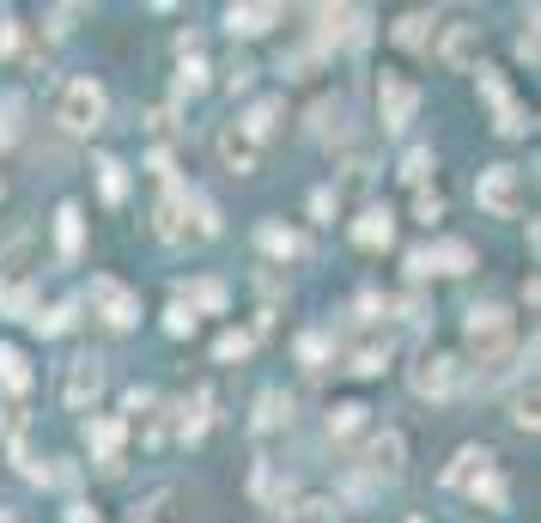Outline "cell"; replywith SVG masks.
<instances>
[{"mask_svg":"<svg viewBox=\"0 0 541 523\" xmlns=\"http://www.w3.org/2000/svg\"><path fill=\"white\" fill-rule=\"evenodd\" d=\"M414 390H420V396H450V390H462V365H456L450 353H420Z\"/></svg>","mask_w":541,"mask_h":523,"instance_id":"cell-11","label":"cell"},{"mask_svg":"<svg viewBox=\"0 0 541 523\" xmlns=\"http://www.w3.org/2000/svg\"><path fill=\"white\" fill-rule=\"evenodd\" d=\"M262 250L268 256H304V238L286 232V226H262Z\"/></svg>","mask_w":541,"mask_h":523,"instance_id":"cell-23","label":"cell"},{"mask_svg":"<svg viewBox=\"0 0 541 523\" xmlns=\"http://www.w3.org/2000/svg\"><path fill=\"white\" fill-rule=\"evenodd\" d=\"M475 201H481L493 219H517L523 201H529V177H523L517 165H487L481 183H475Z\"/></svg>","mask_w":541,"mask_h":523,"instance_id":"cell-2","label":"cell"},{"mask_svg":"<svg viewBox=\"0 0 541 523\" xmlns=\"http://www.w3.org/2000/svg\"><path fill=\"white\" fill-rule=\"evenodd\" d=\"M213 146H219V165H225V171H238V177H250V171H256V159H262V140H256L244 122L219 128V140H213Z\"/></svg>","mask_w":541,"mask_h":523,"instance_id":"cell-9","label":"cell"},{"mask_svg":"<svg viewBox=\"0 0 541 523\" xmlns=\"http://www.w3.org/2000/svg\"><path fill=\"white\" fill-rule=\"evenodd\" d=\"M286 523H335V505L329 499H304V505L286 511Z\"/></svg>","mask_w":541,"mask_h":523,"instance_id":"cell-27","label":"cell"},{"mask_svg":"<svg viewBox=\"0 0 541 523\" xmlns=\"http://www.w3.org/2000/svg\"><path fill=\"white\" fill-rule=\"evenodd\" d=\"M244 353H250V335H238V329L219 335V347H213V359H244Z\"/></svg>","mask_w":541,"mask_h":523,"instance_id":"cell-37","label":"cell"},{"mask_svg":"<svg viewBox=\"0 0 541 523\" xmlns=\"http://www.w3.org/2000/svg\"><path fill=\"white\" fill-rule=\"evenodd\" d=\"M414 213L426 219V226H432V219H444V195H438V189H414Z\"/></svg>","mask_w":541,"mask_h":523,"instance_id":"cell-35","label":"cell"},{"mask_svg":"<svg viewBox=\"0 0 541 523\" xmlns=\"http://www.w3.org/2000/svg\"><path fill=\"white\" fill-rule=\"evenodd\" d=\"M122 438H128V426H122V420H86V444L98 451V463H104V469H122Z\"/></svg>","mask_w":541,"mask_h":523,"instance_id":"cell-15","label":"cell"},{"mask_svg":"<svg viewBox=\"0 0 541 523\" xmlns=\"http://www.w3.org/2000/svg\"><path fill=\"white\" fill-rule=\"evenodd\" d=\"M383 359H390V347H377V341H371V347H359V353H353V371H359V378H377Z\"/></svg>","mask_w":541,"mask_h":523,"instance_id":"cell-31","label":"cell"},{"mask_svg":"<svg viewBox=\"0 0 541 523\" xmlns=\"http://www.w3.org/2000/svg\"><path fill=\"white\" fill-rule=\"evenodd\" d=\"M250 73H256V67H250V61H238V67H231V80H225V86H231V92H244V86H250Z\"/></svg>","mask_w":541,"mask_h":523,"instance_id":"cell-40","label":"cell"},{"mask_svg":"<svg viewBox=\"0 0 541 523\" xmlns=\"http://www.w3.org/2000/svg\"><path fill=\"white\" fill-rule=\"evenodd\" d=\"M511 420H517L523 432H535V420H541V414H535V384H523V390H517V414H511Z\"/></svg>","mask_w":541,"mask_h":523,"instance_id":"cell-36","label":"cell"},{"mask_svg":"<svg viewBox=\"0 0 541 523\" xmlns=\"http://www.w3.org/2000/svg\"><path fill=\"white\" fill-rule=\"evenodd\" d=\"M0 523H13V517H7V511H0Z\"/></svg>","mask_w":541,"mask_h":523,"instance_id":"cell-44","label":"cell"},{"mask_svg":"<svg viewBox=\"0 0 541 523\" xmlns=\"http://www.w3.org/2000/svg\"><path fill=\"white\" fill-rule=\"evenodd\" d=\"M286 414H292V402H286L280 390H262V402H256V426H262V432H274Z\"/></svg>","mask_w":541,"mask_h":523,"instance_id":"cell-24","label":"cell"},{"mask_svg":"<svg viewBox=\"0 0 541 523\" xmlns=\"http://www.w3.org/2000/svg\"><path fill=\"white\" fill-rule=\"evenodd\" d=\"M414 110H420V92L402 80V73H383V80H377V122L390 134H402L414 122Z\"/></svg>","mask_w":541,"mask_h":523,"instance_id":"cell-6","label":"cell"},{"mask_svg":"<svg viewBox=\"0 0 541 523\" xmlns=\"http://www.w3.org/2000/svg\"><path fill=\"white\" fill-rule=\"evenodd\" d=\"M201 86H207V67H201V61H195V55H189V61H183V67H177V98H195V92H201Z\"/></svg>","mask_w":541,"mask_h":523,"instance_id":"cell-29","label":"cell"},{"mask_svg":"<svg viewBox=\"0 0 541 523\" xmlns=\"http://www.w3.org/2000/svg\"><path fill=\"white\" fill-rule=\"evenodd\" d=\"M426 171H432V153H426V146H414V153L402 159V177H408L414 189H426Z\"/></svg>","mask_w":541,"mask_h":523,"instance_id":"cell-32","label":"cell"},{"mask_svg":"<svg viewBox=\"0 0 541 523\" xmlns=\"http://www.w3.org/2000/svg\"><path fill=\"white\" fill-rule=\"evenodd\" d=\"M152 408V390H128V414H146Z\"/></svg>","mask_w":541,"mask_h":523,"instance_id":"cell-42","label":"cell"},{"mask_svg":"<svg viewBox=\"0 0 541 523\" xmlns=\"http://www.w3.org/2000/svg\"><path fill=\"white\" fill-rule=\"evenodd\" d=\"M359 475H365L359 487H371V481H383V487L402 481V475H408V438H402V432H377L365 451H359Z\"/></svg>","mask_w":541,"mask_h":523,"instance_id":"cell-5","label":"cell"},{"mask_svg":"<svg viewBox=\"0 0 541 523\" xmlns=\"http://www.w3.org/2000/svg\"><path fill=\"white\" fill-rule=\"evenodd\" d=\"M359 426H365V408H359V402H341V408L329 414V438H353Z\"/></svg>","mask_w":541,"mask_h":523,"instance_id":"cell-25","label":"cell"},{"mask_svg":"<svg viewBox=\"0 0 541 523\" xmlns=\"http://www.w3.org/2000/svg\"><path fill=\"white\" fill-rule=\"evenodd\" d=\"M67 523H98V511H92V505H73V511H67Z\"/></svg>","mask_w":541,"mask_h":523,"instance_id":"cell-43","label":"cell"},{"mask_svg":"<svg viewBox=\"0 0 541 523\" xmlns=\"http://www.w3.org/2000/svg\"><path fill=\"white\" fill-rule=\"evenodd\" d=\"M493 469V451H487V444H462V451L450 457V469H444V487H456V493H469L481 475Z\"/></svg>","mask_w":541,"mask_h":523,"instance_id":"cell-12","label":"cell"},{"mask_svg":"<svg viewBox=\"0 0 541 523\" xmlns=\"http://www.w3.org/2000/svg\"><path fill=\"white\" fill-rule=\"evenodd\" d=\"M311 116H317V134H323L329 146L353 134V122H347V116H353V104H347V98H323V104H317Z\"/></svg>","mask_w":541,"mask_h":523,"instance_id":"cell-16","label":"cell"},{"mask_svg":"<svg viewBox=\"0 0 541 523\" xmlns=\"http://www.w3.org/2000/svg\"><path fill=\"white\" fill-rule=\"evenodd\" d=\"M92 305H98V317H104L110 329H134V323H140V298H134L116 274H98V280H92Z\"/></svg>","mask_w":541,"mask_h":523,"instance_id":"cell-7","label":"cell"},{"mask_svg":"<svg viewBox=\"0 0 541 523\" xmlns=\"http://www.w3.org/2000/svg\"><path fill=\"white\" fill-rule=\"evenodd\" d=\"M432 55H438L450 73L475 67V61H481V25H444V37L432 43Z\"/></svg>","mask_w":541,"mask_h":523,"instance_id":"cell-10","label":"cell"},{"mask_svg":"<svg viewBox=\"0 0 541 523\" xmlns=\"http://www.w3.org/2000/svg\"><path fill=\"white\" fill-rule=\"evenodd\" d=\"M298 359H304V365H323V359H329V341H323V335H304V341H298Z\"/></svg>","mask_w":541,"mask_h":523,"instance_id":"cell-39","label":"cell"},{"mask_svg":"<svg viewBox=\"0 0 541 523\" xmlns=\"http://www.w3.org/2000/svg\"><path fill=\"white\" fill-rule=\"evenodd\" d=\"M426 25H438V19H426V13L396 19V43H402V49H432V31H426Z\"/></svg>","mask_w":541,"mask_h":523,"instance_id":"cell-20","label":"cell"},{"mask_svg":"<svg viewBox=\"0 0 541 523\" xmlns=\"http://www.w3.org/2000/svg\"><path fill=\"white\" fill-rule=\"evenodd\" d=\"M104 396V359L98 353H80V359H67V378H61V402L67 408H86Z\"/></svg>","mask_w":541,"mask_h":523,"instance_id":"cell-8","label":"cell"},{"mask_svg":"<svg viewBox=\"0 0 541 523\" xmlns=\"http://www.w3.org/2000/svg\"><path fill=\"white\" fill-rule=\"evenodd\" d=\"M55 122L67 134H92L104 122V86L98 80H67L61 98H55Z\"/></svg>","mask_w":541,"mask_h":523,"instance_id":"cell-4","label":"cell"},{"mask_svg":"<svg viewBox=\"0 0 541 523\" xmlns=\"http://www.w3.org/2000/svg\"><path fill=\"white\" fill-rule=\"evenodd\" d=\"M390 238H396V213L390 207H365L353 219V244L359 250H390Z\"/></svg>","mask_w":541,"mask_h":523,"instance_id":"cell-14","label":"cell"},{"mask_svg":"<svg viewBox=\"0 0 541 523\" xmlns=\"http://www.w3.org/2000/svg\"><path fill=\"white\" fill-rule=\"evenodd\" d=\"M274 19H280V7H268V0H262V7H231V13H225V25L238 31V37H262Z\"/></svg>","mask_w":541,"mask_h":523,"instance_id":"cell-17","label":"cell"},{"mask_svg":"<svg viewBox=\"0 0 541 523\" xmlns=\"http://www.w3.org/2000/svg\"><path fill=\"white\" fill-rule=\"evenodd\" d=\"M67 323H73V305H55V311H49V317H37L31 329H43V335H61Z\"/></svg>","mask_w":541,"mask_h":523,"instance_id":"cell-38","label":"cell"},{"mask_svg":"<svg viewBox=\"0 0 541 523\" xmlns=\"http://www.w3.org/2000/svg\"><path fill=\"white\" fill-rule=\"evenodd\" d=\"M0 189H7V183H0Z\"/></svg>","mask_w":541,"mask_h":523,"instance_id":"cell-45","label":"cell"},{"mask_svg":"<svg viewBox=\"0 0 541 523\" xmlns=\"http://www.w3.org/2000/svg\"><path fill=\"white\" fill-rule=\"evenodd\" d=\"M183 305H189L195 317H201V311H225V286H219V280H195Z\"/></svg>","mask_w":541,"mask_h":523,"instance_id":"cell-21","label":"cell"},{"mask_svg":"<svg viewBox=\"0 0 541 523\" xmlns=\"http://www.w3.org/2000/svg\"><path fill=\"white\" fill-rule=\"evenodd\" d=\"M219 232V207L195 189H165L159 201V238L165 244H207Z\"/></svg>","mask_w":541,"mask_h":523,"instance_id":"cell-1","label":"cell"},{"mask_svg":"<svg viewBox=\"0 0 541 523\" xmlns=\"http://www.w3.org/2000/svg\"><path fill=\"white\" fill-rule=\"evenodd\" d=\"M195 323H201V317H195V311H189V305H183V298H177V305H171V311H165V329H171V335H177V341H183V335H195Z\"/></svg>","mask_w":541,"mask_h":523,"instance_id":"cell-33","label":"cell"},{"mask_svg":"<svg viewBox=\"0 0 541 523\" xmlns=\"http://www.w3.org/2000/svg\"><path fill=\"white\" fill-rule=\"evenodd\" d=\"M311 213H317V219L335 213V189H317V195H311Z\"/></svg>","mask_w":541,"mask_h":523,"instance_id":"cell-41","label":"cell"},{"mask_svg":"<svg viewBox=\"0 0 541 523\" xmlns=\"http://www.w3.org/2000/svg\"><path fill=\"white\" fill-rule=\"evenodd\" d=\"M207 408H213V390H195L183 402V438H201L207 432Z\"/></svg>","mask_w":541,"mask_h":523,"instance_id":"cell-22","label":"cell"},{"mask_svg":"<svg viewBox=\"0 0 541 523\" xmlns=\"http://www.w3.org/2000/svg\"><path fill=\"white\" fill-rule=\"evenodd\" d=\"M98 189H104V201H122L128 195V177H122L116 159H98Z\"/></svg>","mask_w":541,"mask_h":523,"instance_id":"cell-26","label":"cell"},{"mask_svg":"<svg viewBox=\"0 0 541 523\" xmlns=\"http://www.w3.org/2000/svg\"><path fill=\"white\" fill-rule=\"evenodd\" d=\"M462 335H469V353L481 365H499L505 347H511V311L505 305H475L469 323H462Z\"/></svg>","mask_w":541,"mask_h":523,"instance_id":"cell-3","label":"cell"},{"mask_svg":"<svg viewBox=\"0 0 541 523\" xmlns=\"http://www.w3.org/2000/svg\"><path fill=\"white\" fill-rule=\"evenodd\" d=\"M420 250H426V274H469L475 268L469 238H438V244H420Z\"/></svg>","mask_w":541,"mask_h":523,"instance_id":"cell-13","label":"cell"},{"mask_svg":"<svg viewBox=\"0 0 541 523\" xmlns=\"http://www.w3.org/2000/svg\"><path fill=\"white\" fill-rule=\"evenodd\" d=\"M55 238H61V256H80V244H86V226H80V207H61L55 213Z\"/></svg>","mask_w":541,"mask_h":523,"instance_id":"cell-19","label":"cell"},{"mask_svg":"<svg viewBox=\"0 0 541 523\" xmlns=\"http://www.w3.org/2000/svg\"><path fill=\"white\" fill-rule=\"evenodd\" d=\"M469 493H475V499H487V505L499 511V505H505V481H499V469H487V475H481V481H475Z\"/></svg>","mask_w":541,"mask_h":523,"instance_id":"cell-34","label":"cell"},{"mask_svg":"<svg viewBox=\"0 0 541 523\" xmlns=\"http://www.w3.org/2000/svg\"><path fill=\"white\" fill-rule=\"evenodd\" d=\"M244 128H250V134H256V140H268V134H274V128H280V98H268V104H256V116H250V122H244Z\"/></svg>","mask_w":541,"mask_h":523,"instance_id":"cell-28","label":"cell"},{"mask_svg":"<svg viewBox=\"0 0 541 523\" xmlns=\"http://www.w3.org/2000/svg\"><path fill=\"white\" fill-rule=\"evenodd\" d=\"M19 116H25V98H13V92H7V98H0V146H7V140L19 134Z\"/></svg>","mask_w":541,"mask_h":523,"instance_id":"cell-30","label":"cell"},{"mask_svg":"<svg viewBox=\"0 0 541 523\" xmlns=\"http://www.w3.org/2000/svg\"><path fill=\"white\" fill-rule=\"evenodd\" d=\"M0 390H13V396L31 390V359L19 347H0Z\"/></svg>","mask_w":541,"mask_h":523,"instance_id":"cell-18","label":"cell"}]
</instances>
